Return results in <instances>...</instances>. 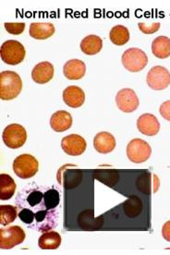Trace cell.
Returning a JSON list of instances; mask_svg holds the SVG:
<instances>
[{
    "instance_id": "cell-1",
    "label": "cell",
    "mask_w": 170,
    "mask_h": 255,
    "mask_svg": "<svg viewBox=\"0 0 170 255\" xmlns=\"http://www.w3.org/2000/svg\"><path fill=\"white\" fill-rule=\"evenodd\" d=\"M22 90V81L18 73L11 70L0 73V98L4 101L15 99Z\"/></svg>"
},
{
    "instance_id": "cell-2",
    "label": "cell",
    "mask_w": 170,
    "mask_h": 255,
    "mask_svg": "<svg viewBox=\"0 0 170 255\" xmlns=\"http://www.w3.org/2000/svg\"><path fill=\"white\" fill-rule=\"evenodd\" d=\"M1 59L7 64L15 66L21 63L25 58V48L21 43L16 40H7L0 48Z\"/></svg>"
},
{
    "instance_id": "cell-3",
    "label": "cell",
    "mask_w": 170,
    "mask_h": 255,
    "mask_svg": "<svg viewBox=\"0 0 170 255\" xmlns=\"http://www.w3.org/2000/svg\"><path fill=\"white\" fill-rule=\"evenodd\" d=\"M13 171L22 179H31L39 169L37 159L29 153L20 154L13 162Z\"/></svg>"
},
{
    "instance_id": "cell-4",
    "label": "cell",
    "mask_w": 170,
    "mask_h": 255,
    "mask_svg": "<svg viewBox=\"0 0 170 255\" xmlns=\"http://www.w3.org/2000/svg\"><path fill=\"white\" fill-rule=\"evenodd\" d=\"M122 64L127 70L131 72H139L144 70L148 63V57L140 48H130L122 55Z\"/></svg>"
},
{
    "instance_id": "cell-5",
    "label": "cell",
    "mask_w": 170,
    "mask_h": 255,
    "mask_svg": "<svg viewBox=\"0 0 170 255\" xmlns=\"http://www.w3.org/2000/svg\"><path fill=\"white\" fill-rule=\"evenodd\" d=\"M2 139L6 146L10 149H18L23 146L27 140L25 128L19 124L6 126L2 134Z\"/></svg>"
},
{
    "instance_id": "cell-6",
    "label": "cell",
    "mask_w": 170,
    "mask_h": 255,
    "mask_svg": "<svg viewBox=\"0 0 170 255\" xmlns=\"http://www.w3.org/2000/svg\"><path fill=\"white\" fill-rule=\"evenodd\" d=\"M151 153V146L142 139H133L127 146V156L135 164L145 163L150 158Z\"/></svg>"
},
{
    "instance_id": "cell-7",
    "label": "cell",
    "mask_w": 170,
    "mask_h": 255,
    "mask_svg": "<svg viewBox=\"0 0 170 255\" xmlns=\"http://www.w3.org/2000/svg\"><path fill=\"white\" fill-rule=\"evenodd\" d=\"M24 230L19 226L8 227L0 230V249L10 250L24 242Z\"/></svg>"
},
{
    "instance_id": "cell-8",
    "label": "cell",
    "mask_w": 170,
    "mask_h": 255,
    "mask_svg": "<svg viewBox=\"0 0 170 255\" xmlns=\"http://www.w3.org/2000/svg\"><path fill=\"white\" fill-rule=\"evenodd\" d=\"M146 82L151 89L156 91L167 89L170 84V71L162 66L153 67L147 74Z\"/></svg>"
},
{
    "instance_id": "cell-9",
    "label": "cell",
    "mask_w": 170,
    "mask_h": 255,
    "mask_svg": "<svg viewBox=\"0 0 170 255\" xmlns=\"http://www.w3.org/2000/svg\"><path fill=\"white\" fill-rule=\"evenodd\" d=\"M118 108L124 113H132L138 109L140 101L136 93L133 89L120 90L116 96Z\"/></svg>"
},
{
    "instance_id": "cell-10",
    "label": "cell",
    "mask_w": 170,
    "mask_h": 255,
    "mask_svg": "<svg viewBox=\"0 0 170 255\" xmlns=\"http://www.w3.org/2000/svg\"><path fill=\"white\" fill-rule=\"evenodd\" d=\"M86 140L78 134H70L61 140V148L64 153L71 156H79L86 150Z\"/></svg>"
},
{
    "instance_id": "cell-11",
    "label": "cell",
    "mask_w": 170,
    "mask_h": 255,
    "mask_svg": "<svg viewBox=\"0 0 170 255\" xmlns=\"http://www.w3.org/2000/svg\"><path fill=\"white\" fill-rule=\"evenodd\" d=\"M137 128L139 131L144 135L155 136L159 132L160 123L156 116L146 113L139 118Z\"/></svg>"
},
{
    "instance_id": "cell-12",
    "label": "cell",
    "mask_w": 170,
    "mask_h": 255,
    "mask_svg": "<svg viewBox=\"0 0 170 255\" xmlns=\"http://www.w3.org/2000/svg\"><path fill=\"white\" fill-rule=\"evenodd\" d=\"M55 69L53 64L48 61L38 63L32 71V80L38 84H44L50 82L54 77Z\"/></svg>"
},
{
    "instance_id": "cell-13",
    "label": "cell",
    "mask_w": 170,
    "mask_h": 255,
    "mask_svg": "<svg viewBox=\"0 0 170 255\" xmlns=\"http://www.w3.org/2000/svg\"><path fill=\"white\" fill-rule=\"evenodd\" d=\"M63 101L72 109L82 107L85 101V94L79 86H69L63 91Z\"/></svg>"
},
{
    "instance_id": "cell-14",
    "label": "cell",
    "mask_w": 170,
    "mask_h": 255,
    "mask_svg": "<svg viewBox=\"0 0 170 255\" xmlns=\"http://www.w3.org/2000/svg\"><path fill=\"white\" fill-rule=\"evenodd\" d=\"M86 65L80 59H70L63 67L64 76L71 81L81 80L85 75Z\"/></svg>"
},
{
    "instance_id": "cell-15",
    "label": "cell",
    "mask_w": 170,
    "mask_h": 255,
    "mask_svg": "<svg viewBox=\"0 0 170 255\" xmlns=\"http://www.w3.org/2000/svg\"><path fill=\"white\" fill-rule=\"evenodd\" d=\"M116 139L113 135L107 131H101L95 135L94 147L100 153H111L116 147Z\"/></svg>"
},
{
    "instance_id": "cell-16",
    "label": "cell",
    "mask_w": 170,
    "mask_h": 255,
    "mask_svg": "<svg viewBox=\"0 0 170 255\" xmlns=\"http://www.w3.org/2000/svg\"><path fill=\"white\" fill-rule=\"evenodd\" d=\"M72 117L68 111L59 110L54 113L50 119V126L57 132H63L72 126Z\"/></svg>"
},
{
    "instance_id": "cell-17",
    "label": "cell",
    "mask_w": 170,
    "mask_h": 255,
    "mask_svg": "<svg viewBox=\"0 0 170 255\" xmlns=\"http://www.w3.org/2000/svg\"><path fill=\"white\" fill-rule=\"evenodd\" d=\"M55 26L50 22H32L30 25L29 33L32 38L45 40L55 33Z\"/></svg>"
},
{
    "instance_id": "cell-18",
    "label": "cell",
    "mask_w": 170,
    "mask_h": 255,
    "mask_svg": "<svg viewBox=\"0 0 170 255\" xmlns=\"http://www.w3.org/2000/svg\"><path fill=\"white\" fill-rule=\"evenodd\" d=\"M153 175L149 172L144 173L139 177L136 182V186L139 191L148 195L151 194L152 192H157L158 191L159 184H160L158 177L157 175H155L153 180L151 179Z\"/></svg>"
},
{
    "instance_id": "cell-19",
    "label": "cell",
    "mask_w": 170,
    "mask_h": 255,
    "mask_svg": "<svg viewBox=\"0 0 170 255\" xmlns=\"http://www.w3.org/2000/svg\"><path fill=\"white\" fill-rule=\"evenodd\" d=\"M102 47H103L102 39L95 34L86 36L85 38L82 39L81 42V50L88 56H94L98 54L101 51Z\"/></svg>"
},
{
    "instance_id": "cell-20",
    "label": "cell",
    "mask_w": 170,
    "mask_h": 255,
    "mask_svg": "<svg viewBox=\"0 0 170 255\" xmlns=\"http://www.w3.org/2000/svg\"><path fill=\"white\" fill-rule=\"evenodd\" d=\"M16 183L7 174L0 175V200L6 201L14 196L16 191Z\"/></svg>"
},
{
    "instance_id": "cell-21",
    "label": "cell",
    "mask_w": 170,
    "mask_h": 255,
    "mask_svg": "<svg viewBox=\"0 0 170 255\" xmlns=\"http://www.w3.org/2000/svg\"><path fill=\"white\" fill-rule=\"evenodd\" d=\"M152 52L158 58L165 59L170 57V39L167 36H158L152 43Z\"/></svg>"
},
{
    "instance_id": "cell-22",
    "label": "cell",
    "mask_w": 170,
    "mask_h": 255,
    "mask_svg": "<svg viewBox=\"0 0 170 255\" xmlns=\"http://www.w3.org/2000/svg\"><path fill=\"white\" fill-rule=\"evenodd\" d=\"M61 244V236L56 231L45 232L39 238L38 246L42 250H57Z\"/></svg>"
},
{
    "instance_id": "cell-23",
    "label": "cell",
    "mask_w": 170,
    "mask_h": 255,
    "mask_svg": "<svg viewBox=\"0 0 170 255\" xmlns=\"http://www.w3.org/2000/svg\"><path fill=\"white\" fill-rule=\"evenodd\" d=\"M109 38L114 45L119 46L126 45L130 40V32L125 26H114L109 32Z\"/></svg>"
},
{
    "instance_id": "cell-24",
    "label": "cell",
    "mask_w": 170,
    "mask_h": 255,
    "mask_svg": "<svg viewBox=\"0 0 170 255\" xmlns=\"http://www.w3.org/2000/svg\"><path fill=\"white\" fill-rule=\"evenodd\" d=\"M143 207H144L143 202L137 196H132L129 198L123 204V209H124L125 215L131 218L138 217L143 211Z\"/></svg>"
},
{
    "instance_id": "cell-25",
    "label": "cell",
    "mask_w": 170,
    "mask_h": 255,
    "mask_svg": "<svg viewBox=\"0 0 170 255\" xmlns=\"http://www.w3.org/2000/svg\"><path fill=\"white\" fill-rule=\"evenodd\" d=\"M19 217L17 207L13 205L2 204L0 205V224L2 226H7L15 221V219Z\"/></svg>"
},
{
    "instance_id": "cell-26",
    "label": "cell",
    "mask_w": 170,
    "mask_h": 255,
    "mask_svg": "<svg viewBox=\"0 0 170 255\" xmlns=\"http://www.w3.org/2000/svg\"><path fill=\"white\" fill-rule=\"evenodd\" d=\"M60 203V196L59 192L55 190L51 189L45 191L44 194V204L46 210H53L57 207Z\"/></svg>"
},
{
    "instance_id": "cell-27",
    "label": "cell",
    "mask_w": 170,
    "mask_h": 255,
    "mask_svg": "<svg viewBox=\"0 0 170 255\" xmlns=\"http://www.w3.org/2000/svg\"><path fill=\"white\" fill-rule=\"evenodd\" d=\"M4 26L8 33L13 35H19L25 30L26 25L24 22H6Z\"/></svg>"
},
{
    "instance_id": "cell-28",
    "label": "cell",
    "mask_w": 170,
    "mask_h": 255,
    "mask_svg": "<svg viewBox=\"0 0 170 255\" xmlns=\"http://www.w3.org/2000/svg\"><path fill=\"white\" fill-rule=\"evenodd\" d=\"M95 178L98 179V180H100L101 182L103 183H105V184H107L108 183V181L107 180H119V178H120V176L116 173V171H113V172H108V171H105L104 173L98 172L95 174Z\"/></svg>"
},
{
    "instance_id": "cell-29",
    "label": "cell",
    "mask_w": 170,
    "mask_h": 255,
    "mask_svg": "<svg viewBox=\"0 0 170 255\" xmlns=\"http://www.w3.org/2000/svg\"><path fill=\"white\" fill-rule=\"evenodd\" d=\"M19 217L23 223L30 225L33 222V219L35 218V214L32 210L24 208L19 212Z\"/></svg>"
},
{
    "instance_id": "cell-30",
    "label": "cell",
    "mask_w": 170,
    "mask_h": 255,
    "mask_svg": "<svg viewBox=\"0 0 170 255\" xmlns=\"http://www.w3.org/2000/svg\"><path fill=\"white\" fill-rule=\"evenodd\" d=\"M43 199H44V193H42L41 191H34L31 192L27 197V203L31 206H35L40 204Z\"/></svg>"
},
{
    "instance_id": "cell-31",
    "label": "cell",
    "mask_w": 170,
    "mask_h": 255,
    "mask_svg": "<svg viewBox=\"0 0 170 255\" xmlns=\"http://www.w3.org/2000/svg\"><path fill=\"white\" fill-rule=\"evenodd\" d=\"M139 29L141 30V32H144L145 34H153L155 32H158L160 28V23L159 22H155L150 26H147L144 22H139Z\"/></svg>"
},
{
    "instance_id": "cell-32",
    "label": "cell",
    "mask_w": 170,
    "mask_h": 255,
    "mask_svg": "<svg viewBox=\"0 0 170 255\" xmlns=\"http://www.w3.org/2000/svg\"><path fill=\"white\" fill-rule=\"evenodd\" d=\"M159 112L160 115L162 116L166 121L170 122V100L166 101L160 106Z\"/></svg>"
},
{
    "instance_id": "cell-33",
    "label": "cell",
    "mask_w": 170,
    "mask_h": 255,
    "mask_svg": "<svg viewBox=\"0 0 170 255\" xmlns=\"http://www.w3.org/2000/svg\"><path fill=\"white\" fill-rule=\"evenodd\" d=\"M162 236L167 242L170 243V221L164 224L162 228Z\"/></svg>"
}]
</instances>
